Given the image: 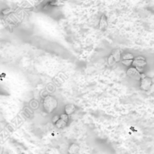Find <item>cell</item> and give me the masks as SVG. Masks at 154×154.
Segmentation results:
<instances>
[{
	"instance_id": "cell-1",
	"label": "cell",
	"mask_w": 154,
	"mask_h": 154,
	"mask_svg": "<svg viewBox=\"0 0 154 154\" xmlns=\"http://www.w3.org/2000/svg\"><path fill=\"white\" fill-rule=\"evenodd\" d=\"M58 105V102L57 99L52 96H47L43 100V108L45 112L50 113L53 112Z\"/></svg>"
},
{
	"instance_id": "cell-2",
	"label": "cell",
	"mask_w": 154,
	"mask_h": 154,
	"mask_svg": "<svg viewBox=\"0 0 154 154\" xmlns=\"http://www.w3.org/2000/svg\"><path fill=\"white\" fill-rule=\"evenodd\" d=\"M147 61H146L145 57H142V56H139L134 59L133 63H132V66L133 67L136 68L138 70L140 73H142L143 70H144V67L147 66Z\"/></svg>"
},
{
	"instance_id": "cell-3",
	"label": "cell",
	"mask_w": 154,
	"mask_h": 154,
	"mask_svg": "<svg viewBox=\"0 0 154 154\" xmlns=\"http://www.w3.org/2000/svg\"><path fill=\"white\" fill-rule=\"evenodd\" d=\"M141 74L138 72V69L135 67H130L126 71V75L135 81H141Z\"/></svg>"
},
{
	"instance_id": "cell-4",
	"label": "cell",
	"mask_w": 154,
	"mask_h": 154,
	"mask_svg": "<svg viewBox=\"0 0 154 154\" xmlns=\"http://www.w3.org/2000/svg\"><path fill=\"white\" fill-rule=\"evenodd\" d=\"M152 86V79L149 77L146 76L144 74H141V89L143 90H150Z\"/></svg>"
},
{
	"instance_id": "cell-5",
	"label": "cell",
	"mask_w": 154,
	"mask_h": 154,
	"mask_svg": "<svg viewBox=\"0 0 154 154\" xmlns=\"http://www.w3.org/2000/svg\"><path fill=\"white\" fill-rule=\"evenodd\" d=\"M68 121H69V115H67L66 114H62V115H60V120L56 123V126L58 129H63L67 125Z\"/></svg>"
},
{
	"instance_id": "cell-6",
	"label": "cell",
	"mask_w": 154,
	"mask_h": 154,
	"mask_svg": "<svg viewBox=\"0 0 154 154\" xmlns=\"http://www.w3.org/2000/svg\"><path fill=\"white\" fill-rule=\"evenodd\" d=\"M108 27V20L105 15H102L101 17L100 21H99V29L104 30Z\"/></svg>"
},
{
	"instance_id": "cell-7",
	"label": "cell",
	"mask_w": 154,
	"mask_h": 154,
	"mask_svg": "<svg viewBox=\"0 0 154 154\" xmlns=\"http://www.w3.org/2000/svg\"><path fill=\"white\" fill-rule=\"evenodd\" d=\"M111 54L113 56V57H114V60H116V62H117V63H118V62L120 61V58H121V56H122L121 50H120V49L113 50Z\"/></svg>"
},
{
	"instance_id": "cell-8",
	"label": "cell",
	"mask_w": 154,
	"mask_h": 154,
	"mask_svg": "<svg viewBox=\"0 0 154 154\" xmlns=\"http://www.w3.org/2000/svg\"><path fill=\"white\" fill-rule=\"evenodd\" d=\"M75 111H76V107L72 105V104H69V105H66V107H65V114H66L67 115H71Z\"/></svg>"
},
{
	"instance_id": "cell-9",
	"label": "cell",
	"mask_w": 154,
	"mask_h": 154,
	"mask_svg": "<svg viewBox=\"0 0 154 154\" xmlns=\"http://www.w3.org/2000/svg\"><path fill=\"white\" fill-rule=\"evenodd\" d=\"M79 146L77 144H72L69 148V154H75L79 151Z\"/></svg>"
},
{
	"instance_id": "cell-10",
	"label": "cell",
	"mask_w": 154,
	"mask_h": 154,
	"mask_svg": "<svg viewBox=\"0 0 154 154\" xmlns=\"http://www.w3.org/2000/svg\"><path fill=\"white\" fill-rule=\"evenodd\" d=\"M116 63H117V62H116V60H114V58L113 57V56L111 54V55H110L108 58V64L110 66H114Z\"/></svg>"
},
{
	"instance_id": "cell-11",
	"label": "cell",
	"mask_w": 154,
	"mask_h": 154,
	"mask_svg": "<svg viewBox=\"0 0 154 154\" xmlns=\"http://www.w3.org/2000/svg\"><path fill=\"white\" fill-rule=\"evenodd\" d=\"M61 5H63V2L62 1H60V0H55V1H53L51 3H49V5L51 6H60Z\"/></svg>"
},
{
	"instance_id": "cell-12",
	"label": "cell",
	"mask_w": 154,
	"mask_h": 154,
	"mask_svg": "<svg viewBox=\"0 0 154 154\" xmlns=\"http://www.w3.org/2000/svg\"><path fill=\"white\" fill-rule=\"evenodd\" d=\"M134 57L130 53H126L123 56V60H134Z\"/></svg>"
},
{
	"instance_id": "cell-13",
	"label": "cell",
	"mask_w": 154,
	"mask_h": 154,
	"mask_svg": "<svg viewBox=\"0 0 154 154\" xmlns=\"http://www.w3.org/2000/svg\"><path fill=\"white\" fill-rule=\"evenodd\" d=\"M134 60H122V63L126 66H129L132 64Z\"/></svg>"
},
{
	"instance_id": "cell-14",
	"label": "cell",
	"mask_w": 154,
	"mask_h": 154,
	"mask_svg": "<svg viewBox=\"0 0 154 154\" xmlns=\"http://www.w3.org/2000/svg\"><path fill=\"white\" fill-rule=\"evenodd\" d=\"M60 116H55V117H53L52 122L56 124V123H57V121H58V120H60Z\"/></svg>"
}]
</instances>
